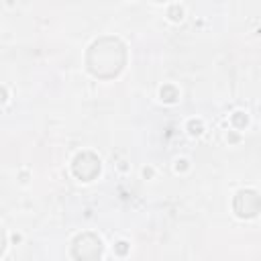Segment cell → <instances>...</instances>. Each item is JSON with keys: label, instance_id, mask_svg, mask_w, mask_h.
I'll return each mask as SVG.
<instances>
[{"label": "cell", "instance_id": "obj_1", "mask_svg": "<svg viewBox=\"0 0 261 261\" xmlns=\"http://www.w3.org/2000/svg\"><path fill=\"white\" fill-rule=\"evenodd\" d=\"M259 208H261V198H259L257 192H253V190H243V192L237 194V198H234V210H237L239 216H243V218H253V216H257Z\"/></svg>", "mask_w": 261, "mask_h": 261}, {"label": "cell", "instance_id": "obj_2", "mask_svg": "<svg viewBox=\"0 0 261 261\" xmlns=\"http://www.w3.org/2000/svg\"><path fill=\"white\" fill-rule=\"evenodd\" d=\"M77 239L84 243V249H82V247H80V249H73V257H77V259H96V257L102 255V243H100L98 237H94L90 245L86 243V241H88L86 234H82V237H77Z\"/></svg>", "mask_w": 261, "mask_h": 261}]
</instances>
